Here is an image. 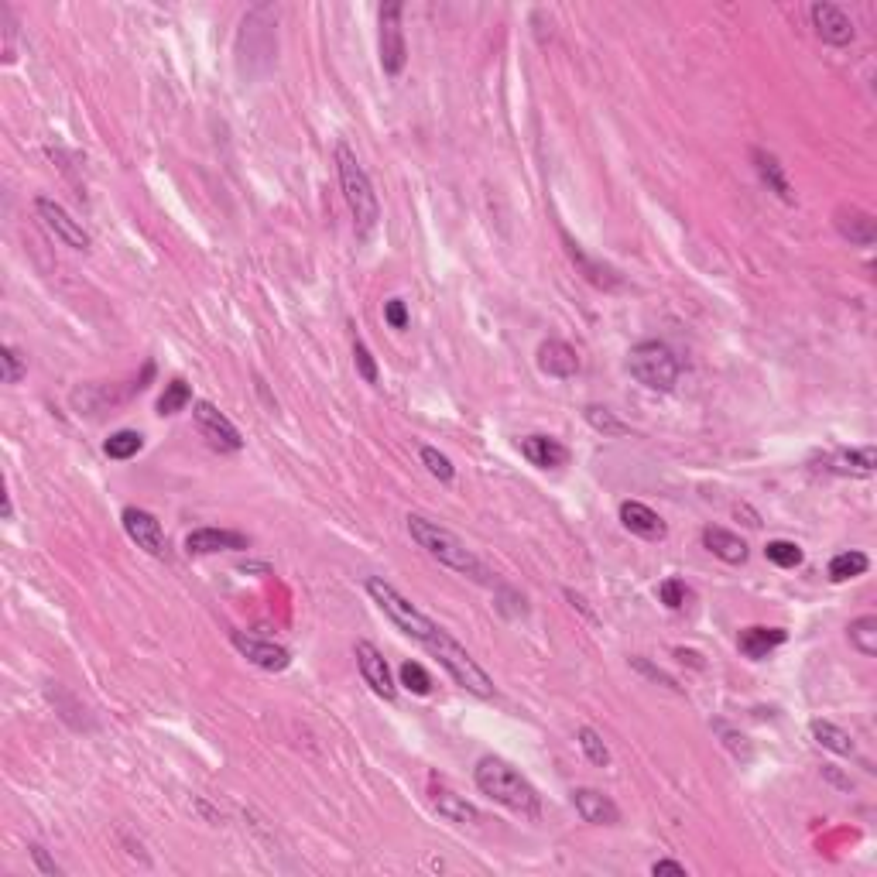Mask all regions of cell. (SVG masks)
Masks as SVG:
<instances>
[{"label": "cell", "instance_id": "6da1fadb", "mask_svg": "<svg viewBox=\"0 0 877 877\" xmlns=\"http://www.w3.org/2000/svg\"><path fill=\"white\" fill-rule=\"evenodd\" d=\"M408 535H412L418 549L429 555V559H436L439 566L453 569V573L473 579V583H490V569L484 566V559H480L460 535L442 528L439 521H429L422 518V514H408Z\"/></svg>", "mask_w": 877, "mask_h": 877}, {"label": "cell", "instance_id": "7a4b0ae2", "mask_svg": "<svg viewBox=\"0 0 877 877\" xmlns=\"http://www.w3.org/2000/svg\"><path fill=\"white\" fill-rule=\"evenodd\" d=\"M473 778H477L480 792H484L487 799H494L497 806L518 812V816H528V819H535L538 812H542V795H538V788L504 758H494V754L480 758L477 768H473Z\"/></svg>", "mask_w": 877, "mask_h": 877}, {"label": "cell", "instance_id": "3957f363", "mask_svg": "<svg viewBox=\"0 0 877 877\" xmlns=\"http://www.w3.org/2000/svg\"><path fill=\"white\" fill-rule=\"evenodd\" d=\"M336 172H340V185L343 196H347V206L353 213V227H357L360 237H370L381 220V203H377V192L370 175L364 172V165L357 162V155L350 151V144H336Z\"/></svg>", "mask_w": 877, "mask_h": 877}, {"label": "cell", "instance_id": "277c9868", "mask_svg": "<svg viewBox=\"0 0 877 877\" xmlns=\"http://www.w3.org/2000/svg\"><path fill=\"white\" fill-rule=\"evenodd\" d=\"M367 597L381 607V614L388 617V621L398 627L401 634H408V638L418 641V645H429V641L439 634V624L432 621V617H425L422 610H418L415 603L398 590V586L388 583V579L370 576L367 579Z\"/></svg>", "mask_w": 877, "mask_h": 877}, {"label": "cell", "instance_id": "5b68a950", "mask_svg": "<svg viewBox=\"0 0 877 877\" xmlns=\"http://www.w3.org/2000/svg\"><path fill=\"white\" fill-rule=\"evenodd\" d=\"M425 648H429L432 655L439 658L442 669L453 675V682H456V686H463L466 693H473V696H480V699L494 696V679H490V675L480 669L477 658H473L470 651H466L460 641H456L453 634L446 631V627H439V634Z\"/></svg>", "mask_w": 877, "mask_h": 877}, {"label": "cell", "instance_id": "8992f818", "mask_svg": "<svg viewBox=\"0 0 877 877\" xmlns=\"http://www.w3.org/2000/svg\"><path fill=\"white\" fill-rule=\"evenodd\" d=\"M627 370L631 377L648 391H672L675 381H679V357L658 340H645L638 343L631 353H627Z\"/></svg>", "mask_w": 877, "mask_h": 877}, {"label": "cell", "instance_id": "52a82bcc", "mask_svg": "<svg viewBox=\"0 0 877 877\" xmlns=\"http://www.w3.org/2000/svg\"><path fill=\"white\" fill-rule=\"evenodd\" d=\"M35 213H38V220L45 223V230L52 233L59 244H66L69 251H90V233L83 230V223H79L62 203H55V199H48V196H38Z\"/></svg>", "mask_w": 877, "mask_h": 877}, {"label": "cell", "instance_id": "ba28073f", "mask_svg": "<svg viewBox=\"0 0 877 877\" xmlns=\"http://www.w3.org/2000/svg\"><path fill=\"white\" fill-rule=\"evenodd\" d=\"M401 14H405V4H398V0L381 7V69H384V76H401V69H405V62H408Z\"/></svg>", "mask_w": 877, "mask_h": 877}, {"label": "cell", "instance_id": "9c48e42d", "mask_svg": "<svg viewBox=\"0 0 877 877\" xmlns=\"http://www.w3.org/2000/svg\"><path fill=\"white\" fill-rule=\"evenodd\" d=\"M192 415H196L199 432H203V436L213 442L216 449H223V453H240V449H244V436H240V429L216 405H209V401H196V405H192Z\"/></svg>", "mask_w": 877, "mask_h": 877}, {"label": "cell", "instance_id": "30bf717a", "mask_svg": "<svg viewBox=\"0 0 877 877\" xmlns=\"http://www.w3.org/2000/svg\"><path fill=\"white\" fill-rule=\"evenodd\" d=\"M230 645L237 648L240 655L247 658V662L257 665V669H264V672H285L288 665H292V655H288V648L275 645V641L257 638V634L233 631L230 634Z\"/></svg>", "mask_w": 877, "mask_h": 877}, {"label": "cell", "instance_id": "8fae6325", "mask_svg": "<svg viewBox=\"0 0 877 877\" xmlns=\"http://www.w3.org/2000/svg\"><path fill=\"white\" fill-rule=\"evenodd\" d=\"M120 521H124L127 538H131V542L138 545V549H144L148 555H155V559H165L168 542H165V531H162V525H158L155 514L141 511V508H124Z\"/></svg>", "mask_w": 877, "mask_h": 877}, {"label": "cell", "instance_id": "7c38bea8", "mask_svg": "<svg viewBox=\"0 0 877 877\" xmlns=\"http://www.w3.org/2000/svg\"><path fill=\"white\" fill-rule=\"evenodd\" d=\"M809 18H812V28H816V35L823 38L826 45L843 48V45H850L857 38L850 14L843 11V7H836V4H826V0H819V4L809 7Z\"/></svg>", "mask_w": 877, "mask_h": 877}, {"label": "cell", "instance_id": "4fadbf2b", "mask_svg": "<svg viewBox=\"0 0 877 877\" xmlns=\"http://www.w3.org/2000/svg\"><path fill=\"white\" fill-rule=\"evenodd\" d=\"M353 655H357V669L360 675H364V682L370 689H374L381 699H394V679H391V669H388V658L381 655L370 641H357L353 645Z\"/></svg>", "mask_w": 877, "mask_h": 877}, {"label": "cell", "instance_id": "5bb4252c", "mask_svg": "<svg viewBox=\"0 0 877 877\" xmlns=\"http://www.w3.org/2000/svg\"><path fill=\"white\" fill-rule=\"evenodd\" d=\"M251 538L230 528H196L185 535V549L189 555H213V552H244Z\"/></svg>", "mask_w": 877, "mask_h": 877}, {"label": "cell", "instance_id": "9a60e30c", "mask_svg": "<svg viewBox=\"0 0 877 877\" xmlns=\"http://www.w3.org/2000/svg\"><path fill=\"white\" fill-rule=\"evenodd\" d=\"M573 806L579 812V819L590 826H617L621 823V809L610 795H603L600 788H576L573 792Z\"/></svg>", "mask_w": 877, "mask_h": 877}, {"label": "cell", "instance_id": "2e32d148", "mask_svg": "<svg viewBox=\"0 0 877 877\" xmlns=\"http://www.w3.org/2000/svg\"><path fill=\"white\" fill-rule=\"evenodd\" d=\"M833 227L843 240H850L854 247H871L877 240V220L867 209L860 206H840L833 213Z\"/></svg>", "mask_w": 877, "mask_h": 877}, {"label": "cell", "instance_id": "e0dca14e", "mask_svg": "<svg viewBox=\"0 0 877 877\" xmlns=\"http://www.w3.org/2000/svg\"><path fill=\"white\" fill-rule=\"evenodd\" d=\"M562 244H566V254H569V261L576 264V268H579V275H583L586 281H590L593 288H603V292H614V288H621V285H624V278L617 275V271L610 268V264H603V261H593V257L586 254L583 247L576 244V240L562 237Z\"/></svg>", "mask_w": 877, "mask_h": 877}, {"label": "cell", "instance_id": "ac0fdd59", "mask_svg": "<svg viewBox=\"0 0 877 877\" xmlns=\"http://www.w3.org/2000/svg\"><path fill=\"white\" fill-rule=\"evenodd\" d=\"M579 367H583V360H579V353L569 347V343L545 340L542 347H538V370H542V374L566 381V377H576L579 374Z\"/></svg>", "mask_w": 877, "mask_h": 877}, {"label": "cell", "instance_id": "d6986e66", "mask_svg": "<svg viewBox=\"0 0 877 877\" xmlns=\"http://www.w3.org/2000/svg\"><path fill=\"white\" fill-rule=\"evenodd\" d=\"M621 525L631 531V535L648 538V542H662V538L669 535V525L658 518V511H651L648 504H641V501L621 504Z\"/></svg>", "mask_w": 877, "mask_h": 877}, {"label": "cell", "instance_id": "ffe728a7", "mask_svg": "<svg viewBox=\"0 0 877 877\" xmlns=\"http://www.w3.org/2000/svg\"><path fill=\"white\" fill-rule=\"evenodd\" d=\"M826 470L840 473V477H874L877 470V449L860 446V449H836L826 456Z\"/></svg>", "mask_w": 877, "mask_h": 877}, {"label": "cell", "instance_id": "44dd1931", "mask_svg": "<svg viewBox=\"0 0 877 877\" xmlns=\"http://www.w3.org/2000/svg\"><path fill=\"white\" fill-rule=\"evenodd\" d=\"M521 453L538 470H559V466L569 463V449L552 436H525L521 439Z\"/></svg>", "mask_w": 877, "mask_h": 877}, {"label": "cell", "instance_id": "7402d4cb", "mask_svg": "<svg viewBox=\"0 0 877 877\" xmlns=\"http://www.w3.org/2000/svg\"><path fill=\"white\" fill-rule=\"evenodd\" d=\"M751 162H754V168H758L761 182L768 185V189L775 192V196L782 199V203H795V192H792V185H788L785 168H782V162H778L775 155H771V151L754 148L751 151Z\"/></svg>", "mask_w": 877, "mask_h": 877}, {"label": "cell", "instance_id": "603a6c76", "mask_svg": "<svg viewBox=\"0 0 877 877\" xmlns=\"http://www.w3.org/2000/svg\"><path fill=\"white\" fill-rule=\"evenodd\" d=\"M703 545L716 555V559L730 562V566H740V562H747V542L740 535H734V531H727V528L706 525L703 528Z\"/></svg>", "mask_w": 877, "mask_h": 877}, {"label": "cell", "instance_id": "cb8c5ba5", "mask_svg": "<svg viewBox=\"0 0 877 877\" xmlns=\"http://www.w3.org/2000/svg\"><path fill=\"white\" fill-rule=\"evenodd\" d=\"M432 806L439 809L442 819L456 826H477L480 823V809L473 802H466L463 795L449 792V788H432Z\"/></svg>", "mask_w": 877, "mask_h": 877}, {"label": "cell", "instance_id": "d4e9b609", "mask_svg": "<svg viewBox=\"0 0 877 877\" xmlns=\"http://www.w3.org/2000/svg\"><path fill=\"white\" fill-rule=\"evenodd\" d=\"M785 638L788 634L782 631V627H747V631H740L737 645H740V655L758 662V658H768L775 648H782Z\"/></svg>", "mask_w": 877, "mask_h": 877}, {"label": "cell", "instance_id": "484cf974", "mask_svg": "<svg viewBox=\"0 0 877 877\" xmlns=\"http://www.w3.org/2000/svg\"><path fill=\"white\" fill-rule=\"evenodd\" d=\"M809 730H812V737H816L819 747H826V751L840 754V758H850V754L857 751L854 737H850L847 730L836 727V723H830V720H812Z\"/></svg>", "mask_w": 877, "mask_h": 877}, {"label": "cell", "instance_id": "4316f807", "mask_svg": "<svg viewBox=\"0 0 877 877\" xmlns=\"http://www.w3.org/2000/svg\"><path fill=\"white\" fill-rule=\"evenodd\" d=\"M583 418H586V425H590L593 432H600L603 439H621V436H627V432H631L621 422V418L610 412V408H603V405H586L583 408Z\"/></svg>", "mask_w": 877, "mask_h": 877}, {"label": "cell", "instance_id": "83f0119b", "mask_svg": "<svg viewBox=\"0 0 877 877\" xmlns=\"http://www.w3.org/2000/svg\"><path fill=\"white\" fill-rule=\"evenodd\" d=\"M867 566H871V559H867L864 552H857V549L833 555V562H830V583H847V579L864 576Z\"/></svg>", "mask_w": 877, "mask_h": 877}, {"label": "cell", "instance_id": "f1b7e54d", "mask_svg": "<svg viewBox=\"0 0 877 877\" xmlns=\"http://www.w3.org/2000/svg\"><path fill=\"white\" fill-rule=\"evenodd\" d=\"M847 638H850V645H854L864 658H874L877 655V617L867 614V617H857V621H850Z\"/></svg>", "mask_w": 877, "mask_h": 877}, {"label": "cell", "instance_id": "f546056e", "mask_svg": "<svg viewBox=\"0 0 877 877\" xmlns=\"http://www.w3.org/2000/svg\"><path fill=\"white\" fill-rule=\"evenodd\" d=\"M141 449H144V436L134 429H120L103 442V453H107L110 460H131V456H138Z\"/></svg>", "mask_w": 877, "mask_h": 877}, {"label": "cell", "instance_id": "4dcf8cb0", "mask_svg": "<svg viewBox=\"0 0 877 877\" xmlns=\"http://www.w3.org/2000/svg\"><path fill=\"white\" fill-rule=\"evenodd\" d=\"M0 35H4V66H14L18 62V18H14L11 4H0Z\"/></svg>", "mask_w": 877, "mask_h": 877}, {"label": "cell", "instance_id": "1f68e13d", "mask_svg": "<svg viewBox=\"0 0 877 877\" xmlns=\"http://www.w3.org/2000/svg\"><path fill=\"white\" fill-rule=\"evenodd\" d=\"M189 398H192V391H189V384L182 381V377H175V381H168L165 384V391H162V398H158V415H179L185 405H189Z\"/></svg>", "mask_w": 877, "mask_h": 877}, {"label": "cell", "instance_id": "d6a6232c", "mask_svg": "<svg viewBox=\"0 0 877 877\" xmlns=\"http://www.w3.org/2000/svg\"><path fill=\"white\" fill-rule=\"evenodd\" d=\"M576 740H579V751H583L586 758L597 764V768H607V764H610V747L603 744V737L597 734V730H593V727H579L576 730Z\"/></svg>", "mask_w": 877, "mask_h": 877}, {"label": "cell", "instance_id": "836d02e7", "mask_svg": "<svg viewBox=\"0 0 877 877\" xmlns=\"http://www.w3.org/2000/svg\"><path fill=\"white\" fill-rule=\"evenodd\" d=\"M764 555H768V562H775V566H782V569H795V566H802V559H806L799 545L785 542V538H775V542H768Z\"/></svg>", "mask_w": 877, "mask_h": 877}, {"label": "cell", "instance_id": "e575fe53", "mask_svg": "<svg viewBox=\"0 0 877 877\" xmlns=\"http://www.w3.org/2000/svg\"><path fill=\"white\" fill-rule=\"evenodd\" d=\"M418 456H422L425 470H429L439 484H453L456 470H453V463H449L446 453H439V449H432V446H422V449H418Z\"/></svg>", "mask_w": 877, "mask_h": 877}, {"label": "cell", "instance_id": "d590c367", "mask_svg": "<svg viewBox=\"0 0 877 877\" xmlns=\"http://www.w3.org/2000/svg\"><path fill=\"white\" fill-rule=\"evenodd\" d=\"M401 686L408 689V693H415V696H429L432 693V679H429V672L422 669V665L418 662H405L401 665Z\"/></svg>", "mask_w": 877, "mask_h": 877}, {"label": "cell", "instance_id": "8d00e7d4", "mask_svg": "<svg viewBox=\"0 0 877 877\" xmlns=\"http://www.w3.org/2000/svg\"><path fill=\"white\" fill-rule=\"evenodd\" d=\"M24 370H28V364L21 360V353L4 343V347H0V377H4V384H18Z\"/></svg>", "mask_w": 877, "mask_h": 877}, {"label": "cell", "instance_id": "74e56055", "mask_svg": "<svg viewBox=\"0 0 877 877\" xmlns=\"http://www.w3.org/2000/svg\"><path fill=\"white\" fill-rule=\"evenodd\" d=\"M353 367H357V374L364 377L367 384H377V360L374 353L367 350L364 340H353Z\"/></svg>", "mask_w": 877, "mask_h": 877}, {"label": "cell", "instance_id": "f35d334b", "mask_svg": "<svg viewBox=\"0 0 877 877\" xmlns=\"http://www.w3.org/2000/svg\"><path fill=\"white\" fill-rule=\"evenodd\" d=\"M658 597H662V603L669 610H682V607H686L689 590H686V583H682V579H665V583L658 586Z\"/></svg>", "mask_w": 877, "mask_h": 877}, {"label": "cell", "instance_id": "ab89813d", "mask_svg": "<svg viewBox=\"0 0 877 877\" xmlns=\"http://www.w3.org/2000/svg\"><path fill=\"white\" fill-rule=\"evenodd\" d=\"M384 319H388L391 329H405L408 326V305H405V299H388V302H384Z\"/></svg>", "mask_w": 877, "mask_h": 877}, {"label": "cell", "instance_id": "60d3db41", "mask_svg": "<svg viewBox=\"0 0 877 877\" xmlns=\"http://www.w3.org/2000/svg\"><path fill=\"white\" fill-rule=\"evenodd\" d=\"M634 669H638V672H645V675H651V679H655V682H665V686H669V689H675V693H679V686H675V679H672V675H665L662 669H655V665H648L645 658H634Z\"/></svg>", "mask_w": 877, "mask_h": 877}, {"label": "cell", "instance_id": "b9f144b4", "mask_svg": "<svg viewBox=\"0 0 877 877\" xmlns=\"http://www.w3.org/2000/svg\"><path fill=\"white\" fill-rule=\"evenodd\" d=\"M31 857H35V864L42 867L45 874H62V867L55 864V860L45 854V847H38V843H31Z\"/></svg>", "mask_w": 877, "mask_h": 877}, {"label": "cell", "instance_id": "7bdbcfd3", "mask_svg": "<svg viewBox=\"0 0 877 877\" xmlns=\"http://www.w3.org/2000/svg\"><path fill=\"white\" fill-rule=\"evenodd\" d=\"M651 874H679V877H686V864H679V860H655V864H651Z\"/></svg>", "mask_w": 877, "mask_h": 877}, {"label": "cell", "instance_id": "ee69618b", "mask_svg": "<svg viewBox=\"0 0 877 877\" xmlns=\"http://www.w3.org/2000/svg\"><path fill=\"white\" fill-rule=\"evenodd\" d=\"M11 518H14V504H11V494L4 490V521H11Z\"/></svg>", "mask_w": 877, "mask_h": 877}]
</instances>
